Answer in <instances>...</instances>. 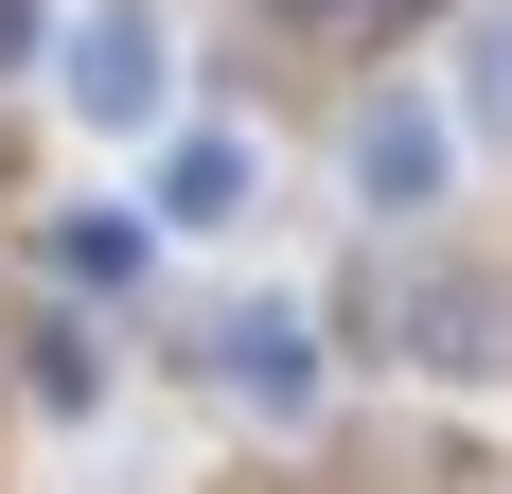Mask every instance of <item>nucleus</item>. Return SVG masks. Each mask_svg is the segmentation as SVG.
Masks as SVG:
<instances>
[{"label": "nucleus", "mask_w": 512, "mask_h": 494, "mask_svg": "<svg viewBox=\"0 0 512 494\" xmlns=\"http://www.w3.org/2000/svg\"><path fill=\"white\" fill-rule=\"evenodd\" d=\"M0 53H53V0H0Z\"/></svg>", "instance_id": "obj_9"}, {"label": "nucleus", "mask_w": 512, "mask_h": 494, "mask_svg": "<svg viewBox=\"0 0 512 494\" xmlns=\"http://www.w3.org/2000/svg\"><path fill=\"white\" fill-rule=\"evenodd\" d=\"M212 389L248 406V424H318L336 353H318V318H301V300H230V336H212Z\"/></svg>", "instance_id": "obj_3"}, {"label": "nucleus", "mask_w": 512, "mask_h": 494, "mask_svg": "<svg viewBox=\"0 0 512 494\" xmlns=\"http://www.w3.org/2000/svg\"><path fill=\"white\" fill-rule=\"evenodd\" d=\"M18 353H36V406H106V353L71 336V318H36V336H18Z\"/></svg>", "instance_id": "obj_8"}, {"label": "nucleus", "mask_w": 512, "mask_h": 494, "mask_svg": "<svg viewBox=\"0 0 512 494\" xmlns=\"http://www.w3.org/2000/svg\"><path fill=\"white\" fill-rule=\"evenodd\" d=\"M407 371L477 389V371H495V300H477V283H407Z\"/></svg>", "instance_id": "obj_5"}, {"label": "nucleus", "mask_w": 512, "mask_h": 494, "mask_svg": "<svg viewBox=\"0 0 512 494\" xmlns=\"http://www.w3.org/2000/svg\"><path fill=\"white\" fill-rule=\"evenodd\" d=\"M53 265H71V283H142V212H71V230H53Z\"/></svg>", "instance_id": "obj_7"}, {"label": "nucleus", "mask_w": 512, "mask_h": 494, "mask_svg": "<svg viewBox=\"0 0 512 494\" xmlns=\"http://www.w3.org/2000/svg\"><path fill=\"white\" fill-rule=\"evenodd\" d=\"M460 159H477V124L442 89H371L354 106V212H389V230H424V212L460 195Z\"/></svg>", "instance_id": "obj_2"}, {"label": "nucleus", "mask_w": 512, "mask_h": 494, "mask_svg": "<svg viewBox=\"0 0 512 494\" xmlns=\"http://www.w3.org/2000/svg\"><path fill=\"white\" fill-rule=\"evenodd\" d=\"M53 106H71L89 142H159V124H177V36H159V0H71V18H53Z\"/></svg>", "instance_id": "obj_1"}, {"label": "nucleus", "mask_w": 512, "mask_h": 494, "mask_svg": "<svg viewBox=\"0 0 512 494\" xmlns=\"http://www.w3.org/2000/svg\"><path fill=\"white\" fill-rule=\"evenodd\" d=\"M159 230H177V247H212V230H248V212H265V142H248V124H159Z\"/></svg>", "instance_id": "obj_4"}, {"label": "nucleus", "mask_w": 512, "mask_h": 494, "mask_svg": "<svg viewBox=\"0 0 512 494\" xmlns=\"http://www.w3.org/2000/svg\"><path fill=\"white\" fill-rule=\"evenodd\" d=\"M460 124H477V142H512V0H477V18H460Z\"/></svg>", "instance_id": "obj_6"}]
</instances>
